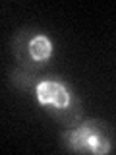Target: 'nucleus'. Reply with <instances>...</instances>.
<instances>
[{
	"mask_svg": "<svg viewBox=\"0 0 116 155\" xmlns=\"http://www.w3.org/2000/svg\"><path fill=\"white\" fill-rule=\"evenodd\" d=\"M93 134L95 132L89 128V126H83V128H79L77 132L68 136V138H70V145L74 149H77V151H91L89 142H91V138H93Z\"/></svg>",
	"mask_w": 116,
	"mask_h": 155,
	"instance_id": "obj_1",
	"label": "nucleus"
},
{
	"mask_svg": "<svg viewBox=\"0 0 116 155\" xmlns=\"http://www.w3.org/2000/svg\"><path fill=\"white\" fill-rule=\"evenodd\" d=\"M29 51H31V56L35 60H45L50 56V43L47 37H35L29 45Z\"/></svg>",
	"mask_w": 116,
	"mask_h": 155,
	"instance_id": "obj_2",
	"label": "nucleus"
},
{
	"mask_svg": "<svg viewBox=\"0 0 116 155\" xmlns=\"http://www.w3.org/2000/svg\"><path fill=\"white\" fill-rule=\"evenodd\" d=\"M60 84H54V81H45V84H41L37 87V99L41 101V103H54V97L58 93V89H60Z\"/></svg>",
	"mask_w": 116,
	"mask_h": 155,
	"instance_id": "obj_3",
	"label": "nucleus"
},
{
	"mask_svg": "<svg viewBox=\"0 0 116 155\" xmlns=\"http://www.w3.org/2000/svg\"><path fill=\"white\" fill-rule=\"evenodd\" d=\"M108 140L103 138V136H99V134H93V138H91V142H89V149L93 153H106L108 151Z\"/></svg>",
	"mask_w": 116,
	"mask_h": 155,
	"instance_id": "obj_4",
	"label": "nucleus"
},
{
	"mask_svg": "<svg viewBox=\"0 0 116 155\" xmlns=\"http://www.w3.org/2000/svg\"><path fill=\"white\" fill-rule=\"evenodd\" d=\"M68 103H70V93L66 91V87H60L56 97H54V105L56 107H66Z\"/></svg>",
	"mask_w": 116,
	"mask_h": 155,
	"instance_id": "obj_5",
	"label": "nucleus"
}]
</instances>
